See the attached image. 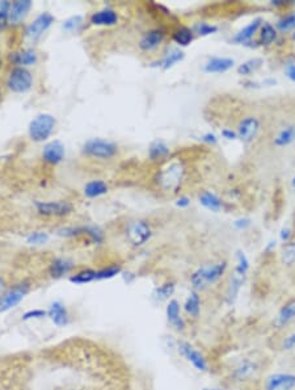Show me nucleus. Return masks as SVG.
<instances>
[{"instance_id": "obj_1", "label": "nucleus", "mask_w": 295, "mask_h": 390, "mask_svg": "<svg viewBox=\"0 0 295 390\" xmlns=\"http://www.w3.org/2000/svg\"><path fill=\"white\" fill-rule=\"evenodd\" d=\"M227 272V262H218V263L210 264V266H202L190 276L194 291H203L210 285L219 281Z\"/></svg>"}, {"instance_id": "obj_2", "label": "nucleus", "mask_w": 295, "mask_h": 390, "mask_svg": "<svg viewBox=\"0 0 295 390\" xmlns=\"http://www.w3.org/2000/svg\"><path fill=\"white\" fill-rule=\"evenodd\" d=\"M57 121L52 115L42 113L38 115L30 121L29 124V137L36 142H43L49 137L52 136L55 129Z\"/></svg>"}, {"instance_id": "obj_3", "label": "nucleus", "mask_w": 295, "mask_h": 390, "mask_svg": "<svg viewBox=\"0 0 295 390\" xmlns=\"http://www.w3.org/2000/svg\"><path fill=\"white\" fill-rule=\"evenodd\" d=\"M83 151L88 157L97 158V159H110L117 154V146L105 139L94 138L85 142V145L83 146Z\"/></svg>"}, {"instance_id": "obj_4", "label": "nucleus", "mask_w": 295, "mask_h": 390, "mask_svg": "<svg viewBox=\"0 0 295 390\" xmlns=\"http://www.w3.org/2000/svg\"><path fill=\"white\" fill-rule=\"evenodd\" d=\"M151 235H152V229H151L150 224L143 220L129 222L126 227L127 241L134 247H141V246L146 245Z\"/></svg>"}, {"instance_id": "obj_5", "label": "nucleus", "mask_w": 295, "mask_h": 390, "mask_svg": "<svg viewBox=\"0 0 295 390\" xmlns=\"http://www.w3.org/2000/svg\"><path fill=\"white\" fill-rule=\"evenodd\" d=\"M29 293V285L27 283H21L15 287L9 288L0 296V313L9 312L11 309L16 308L18 304Z\"/></svg>"}, {"instance_id": "obj_6", "label": "nucleus", "mask_w": 295, "mask_h": 390, "mask_svg": "<svg viewBox=\"0 0 295 390\" xmlns=\"http://www.w3.org/2000/svg\"><path fill=\"white\" fill-rule=\"evenodd\" d=\"M33 84V76L25 67H15L11 71L7 85L15 94H24L32 88Z\"/></svg>"}, {"instance_id": "obj_7", "label": "nucleus", "mask_w": 295, "mask_h": 390, "mask_svg": "<svg viewBox=\"0 0 295 390\" xmlns=\"http://www.w3.org/2000/svg\"><path fill=\"white\" fill-rule=\"evenodd\" d=\"M184 176V167L180 163H171L159 174V184L166 191H175Z\"/></svg>"}, {"instance_id": "obj_8", "label": "nucleus", "mask_w": 295, "mask_h": 390, "mask_svg": "<svg viewBox=\"0 0 295 390\" xmlns=\"http://www.w3.org/2000/svg\"><path fill=\"white\" fill-rule=\"evenodd\" d=\"M177 350L197 371H199V372H208L209 364L208 361H206L205 356H203L198 350H196V348L193 347L190 343L180 340V342L177 343Z\"/></svg>"}, {"instance_id": "obj_9", "label": "nucleus", "mask_w": 295, "mask_h": 390, "mask_svg": "<svg viewBox=\"0 0 295 390\" xmlns=\"http://www.w3.org/2000/svg\"><path fill=\"white\" fill-rule=\"evenodd\" d=\"M53 23H54V16L50 15L49 12L41 13L28 25L25 29V36L32 41H36L52 27Z\"/></svg>"}, {"instance_id": "obj_10", "label": "nucleus", "mask_w": 295, "mask_h": 390, "mask_svg": "<svg viewBox=\"0 0 295 390\" xmlns=\"http://www.w3.org/2000/svg\"><path fill=\"white\" fill-rule=\"evenodd\" d=\"M36 208L39 214L49 215V217H62L73 212V205L66 201H38L36 203Z\"/></svg>"}, {"instance_id": "obj_11", "label": "nucleus", "mask_w": 295, "mask_h": 390, "mask_svg": "<svg viewBox=\"0 0 295 390\" xmlns=\"http://www.w3.org/2000/svg\"><path fill=\"white\" fill-rule=\"evenodd\" d=\"M260 127H261V124H260V120L257 117H255V116L244 117L239 122L238 129H236L238 138L241 139L243 142H251L259 134Z\"/></svg>"}, {"instance_id": "obj_12", "label": "nucleus", "mask_w": 295, "mask_h": 390, "mask_svg": "<svg viewBox=\"0 0 295 390\" xmlns=\"http://www.w3.org/2000/svg\"><path fill=\"white\" fill-rule=\"evenodd\" d=\"M295 387V375L274 373L265 380V390H292Z\"/></svg>"}, {"instance_id": "obj_13", "label": "nucleus", "mask_w": 295, "mask_h": 390, "mask_svg": "<svg viewBox=\"0 0 295 390\" xmlns=\"http://www.w3.org/2000/svg\"><path fill=\"white\" fill-rule=\"evenodd\" d=\"M167 319L176 331H184L185 321L181 315V306L177 299H169L166 308Z\"/></svg>"}, {"instance_id": "obj_14", "label": "nucleus", "mask_w": 295, "mask_h": 390, "mask_svg": "<svg viewBox=\"0 0 295 390\" xmlns=\"http://www.w3.org/2000/svg\"><path fill=\"white\" fill-rule=\"evenodd\" d=\"M43 161L49 164H58L63 161L64 146L60 141H52L42 150Z\"/></svg>"}, {"instance_id": "obj_15", "label": "nucleus", "mask_w": 295, "mask_h": 390, "mask_svg": "<svg viewBox=\"0 0 295 390\" xmlns=\"http://www.w3.org/2000/svg\"><path fill=\"white\" fill-rule=\"evenodd\" d=\"M48 317L57 327H64L70 323L69 312L66 306L59 301H54L48 310Z\"/></svg>"}, {"instance_id": "obj_16", "label": "nucleus", "mask_w": 295, "mask_h": 390, "mask_svg": "<svg viewBox=\"0 0 295 390\" xmlns=\"http://www.w3.org/2000/svg\"><path fill=\"white\" fill-rule=\"evenodd\" d=\"M166 37V32L163 29H152V31L147 32L145 36L142 37L141 42H139V48L145 52H150L156 49L160 44L163 42V39Z\"/></svg>"}, {"instance_id": "obj_17", "label": "nucleus", "mask_w": 295, "mask_h": 390, "mask_svg": "<svg viewBox=\"0 0 295 390\" xmlns=\"http://www.w3.org/2000/svg\"><path fill=\"white\" fill-rule=\"evenodd\" d=\"M235 66V61L232 58L227 57H215L211 58L210 61L206 62L205 71L206 73H214V74H222L227 73L229 70Z\"/></svg>"}, {"instance_id": "obj_18", "label": "nucleus", "mask_w": 295, "mask_h": 390, "mask_svg": "<svg viewBox=\"0 0 295 390\" xmlns=\"http://www.w3.org/2000/svg\"><path fill=\"white\" fill-rule=\"evenodd\" d=\"M32 8V2L30 0H16L11 4V11H9V21L13 24H18L25 18L29 9Z\"/></svg>"}, {"instance_id": "obj_19", "label": "nucleus", "mask_w": 295, "mask_h": 390, "mask_svg": "<svg viewBox=\"0 0 295 390\" xmlns=\"http://www.w3.org/2000/svg\"><path fill=\"white\" fill-rule=\"evenodd\" d=\"M261 25H262L261 18L260 17L255 18V20H253V21H251L249 24L247 25V27H244L240 32H238V33L234 36L232 41H234L235 44L248 42V41H249V39L257 33V31H259L260 28H261Z\"/></svg>"}, {"instance_id": "obj_20", "label": "nucleus", "mask_w": 295, "mask_h": 390, "mask_svg": "<svg viewBox=\"0 0 295 390\" xmlns=\"http://www.w3.org/2000/svg\"><path fill=\"white\" fill-rule=\"evenodd\" d=\"M117 13L110 8L101 9L99 12H95L90 17V23L94 25H100V27H110V25L117 24Z\"/></svg>"}, {"instance_id": "obj_21", "label": "nucleus", "mask_w": 295, "mask_h": 390, "mask_svg": "<svg viewBox=\"0 0 295 390\" xmlns=\"http://www.w3.org/2000/svg\"><path fill=\"white\" fill-rule=\"evenodd\" d=\"M74 268V263L71 260L64 259V257H58L55 259L54 262L50 266V269H49V273L52 276L53 278H60L63 277V276L69 275Z\"/></svg>"}, {"instance_id": "obj_22", "label": "nucleus", "mask_w": 295, "mask_h": 390, "mask_svg": "<svg viewBox=\"0 0 295 390\" xmlns=\"http://www.w3.org/2000/svg\"><path fill=\"white\" fill-rule=\"evenodd\" d=\"M292 319H295V298L287 301L281 308L277 319H276V324L281 329V327H285L286 324H289Z\"/></svg>"}, {"instance_id": "obj_23", "label": "nucleus", "mask_w": 295, "mask_h": 390, "mask_svg": "<svg viewBox=\"0 0 295 390\" xmlns=\"http://www.w3.org/2000/svg\"><path fill=\"white\" fill-rule=\"evenodd\" d=\"M199 203H201V205L203 206V208H206L208 210H211V212H215V213L219 212L220 209L223 208L222 200H220L215 193L209 192V191L202 192V193L199 194Z\"/></svg>"}, {"instance_id": "obj_24", "label": "nucleus", "mask_w": 295, "mask_h": 390, "mask_svg": "<svg viewBox=\"0 0 295 390\" xmlns=\"http://www.w3.org/2000/svg\"><path fill=\"white\" fill-rule=\"evenodd\" d=\"M243 276L238 275L236 272H234V275L231 276V280H230L229 288H227V293H226V301L229 305H232V304L235 302L236 297H238L239 292H240V288L244 283Z\"/></svg>"}, {"instance_id": "obj_25", "label": "nucleus", "mask_w": 295, "mask_h": 390, "mask_svg": "<svg viewBox=\"0 0 295 390\" xmlns=\"http://www.w3.org/2000/svg\"><path fill=\"white\" fill-rule=\"evenodd\" d=\"M184 310L188 315L193 318H198L201 313V297L198 292L193 291L189 293V297L187 298L184 304Z\"/></svg>"}, {"instance_id": "obj_26", "label": "nucleus", "mask_w": 295, "mask_h": 390, "mask_svg": "<svg viewBox=\"0 0 295 390\" xmlns=\"http://www.w3.org/2000/svg\"><path fill=\"white\" fill-rule=\"evenodd\" d=\"M295 141V125H287L283 127L280 133L274 138V146L277 147H285V146L291 145Z\"/></svg>"}, {"instance_id": "obj_27", "label": "nucleus", "mask_w": 295, "mask_h": 390, "mask_svg": "<svg viewBox=\"0 0 295 390\" xmlns=\"http://www.w3.org/2000/svg\"><path fill=\"white\" fill-rule=\"evenodd\" d=\"M11 59H12L13 63L16 64L32 66V64L37 63L38 57H37V53L34 52L33 49H27V50H22V52L15 53L13 55H11Z\"/></svg>"}, {"instance_id": "obj_28", "label": "nucleus", "mask_w": 295, "mask_h": 390, "mask_svg": "<svg viewBox=\"0 0 295 390\" xmlns=\"http://www.w3.org/2000/svg\"><path fill=\"white\" fill-rule=\"evenodd\" d=\"M169 155V147L167 146V143L162 139H156L154 142L150 145L148 148V157H150L151 161H159Z\"/></svg>"}, {"instance_id": "obj_29", "label": "nucleus", "mask_w": 295, "mask_h": 390, "mask_svg": "<svg viewBox=\"0 0 295 390\" xmlns=\"http://www.w3.org/2000/svg\"><path fill=\"white\" fill-rule=\"evenodd\" d=\"M106 192H108V185L103 180H92V182L87 183L84 187V194L89 199L103 196Z\"/></svg>"}, {"instance_id": "obj_30", "label": "nucleus", "mask_w": 295, "mask_h": 390, "mask_svg": "<svg viewBox=\"0 0 295 390\" xmlns=\"http://www.w3.org/2000/svg\"><path fill=\"white\" fill-rule=\"evenodd\" d=\"M277 38V29L270 23H262L260 28V44L261 45H271Z\"/></svg>"}, {"instance_id": "obj_31", "label": "nucleus", "mask_w": 295, "mask_h": 390, "mask_svg": "<svg viewBox=\"0 0 295 390\" xmlns=\"http://www.w3.org/2000/svg\"><path fill=\"white\" fill-rule=\"evenodd\" d=\"M259 365L253 361H243L239 366H236L235 372H234V377L239 381H243L245 378H249L253 373L256 372Z\"/></svg>"}, {"instance_id": "obj_32", "label": "nucleus", "mask_w": 295, "mask_h": 390, "mask_svg": "<svg viewBox=\"0 0 295 390\" xmlns=\"http://www.w3.org/2000/svg\"><path fill=\"white\" fill-rule=\"evenodd\" d=\"M172 38H173V41H175L177 45L188 46L190 42H192L193 38H194V32H193L190 28L181 27L173 32Z\"/></svg>"}, {"instance_id": "obj_33", "label": "nucleus", "mask_w": 295, "mask_h": 390, "mask_svg": "<svg viewBox=\"0 0 295 390\" xmlns=\"http://www.w3.org/2000/svg\"><path fill=\"white\" fill-rule=\"evenodd\" d=\"M70 281L79 285L97 281V271L96 269H83L80 272L71 276V277H70Z\"/></svg>"}, {"instance_id": "obj_34", "label": "nucleus", "mask_w": 295, "mask_h": 390, "mask_svg": "<svg viewBox=\"0 0 295 390\" xmlns=\"http://www.w3.org/2000/svg\"><path fill=\"white\" fill-rule=\"evenodd\" d=\"M75 229V227H74ZM78 234H85V235L89 236V239L95 243H101L104 241V233L103 230H100L96 226H83V227H76L75 229V235Z\"/></svg>"}, {"instance_id": "obj_35", "label": "nucleus", "mask_w": 295, "mask_h": 390, "mask_svg": "<svg viewBox=\"0 0 295 390\" xmlns=\"http://www.w3.org/2000/svg\"><path fill=\"white\" fill-rule=\"evenodd\" d=\"M175 289H176L175 283H172V281L166 283V284L157 287L154 291V294H152V296H154V298L156 299V301L162 302V301H167V299L171 298V297L173 296V293H175Z\"/></svg>"}, {"instance_id": "obj_36", "label": "nucleus", "mask_w": 295, "mask_h": 390, "mask_svg": "<svg viewBox=\"0 0 295 390\" xmlns=\"http://www.w3.org/2000/svg\"><path fill=\"white\" fill-rule=\"evenodd\" d=\"M261 64V58H252V59H248V61H245L238 67L239 75H251V74H252L253 71H256Z\"/></svg>"}, {"instance_id": "obj_37", "label": "nucleus", "mask_w": 295, "mask_h": 390, "mask_svg": "<svg viewBox=\"0 0 295 390\" xmlns=\"http://www.w3.org/2000/svg\"><path fill=\"white\" fill-rule=\"evenodd\" d=\"M292 28H295V12H290L281 17L276 25V29H278L282 33L291 31Z\"/></svg>"}, {"instance_id": "obj_38", "label": "nucleus", "mask_w": 295, "mask_h": 390, "mask_svg": "<svg viewBox=\"0 0 295 390\" xmlns=\"http://www.w3.org/2000/svg\"><path fill=\"white\" fill-rule=\"evenodd\" d=\"M184 53L181 52V50H173V52L169 53L162 62H160V66L163 67L164 70H168L169 67H172L173 64H176L177 62H181L184 59Z\"/></svg>"}, {"instance_id": "obj_39", "label": "nucleus", "mask_w": 295, "mask_h": 390, "mask_svg": "<svg viewBox=\"0 0 295 390\" xmlns=\"http://www.w3.org/2000/svg\"><path fill=\"white\" fill-rule=\"evenodd\" d=\"M236 260H238V264H236L235 271H234V272H236L238 275L245 277L248 271H249V260H248V257L245 256V254L241 251H238V254H236Z\"/></svg>"}, {"instance_id": "obj_40", "label": "nucleus", "mask_w": 295, "mask_h": 390, "mask_svg": "<svg viewBox=\"0 0 295 390\" xmlns=\"http://www.w3.org/2000/svg\"><path fill=\"white\" fill-rule=\"evenodd\" d=\"M282 262L289 267L295 264V242L286 243L282 251Z\"/></svg>"}, {"instance_id": "obj_41", "label": "nucleus", "mask_w": 295, "mask_h": 390, "mask_svg": "<svg viewBox=\"0 0 295 390\" xmlns=\"http://www.w3.org/2000/svg\"><path fill=\"white\" fill-rule=\"evenodd\" d=\"M121 273V267L118 266H110L106 267V268L99 269L97 271V281L99 280H109V278L116 277L117 275Z\"/></svg>"}, {"instance_id": "obj_42", "label": "nucleus", "mask_w": 295, "mask_h": 390, "mask_svg": "<svg viewBox=\"0 0 295 390\" xmlns=\"http://www.w3.org/2000/svg\"><path fill=\"white\" fill-rule=\"evenodd\" d=\"M49 241L48 233H43V231H34V233H30L27 236V242L29 245H45Z\"/></svg>"}, {"instance_id": "obj_43", "label": "nucleus", "mask_w": 295, "mask_h": 390, "mask_svg": "<svg viewBox=\"0 0 295 390\" xmlns=\"http://www.w3.org/2000/svg\"><path fill=\"white\" fill-rule=\"evenodd\" d=\"M11 4L9 2H2L0 3V31L7 27L9 21V11H11Z\"/></svg>"}, {"instance_id": "obj_44", "label": "nucleus", "mask_w": 295, "mask_h": 390, "mask_svg": "<svg viewBox=\"0 0 295 390\" xmlns=\"http://www.w3.org/2000/svg\"><path fill=\"white\" fill-rule=\"evenodd\" d=\"M194 32L198 33L199 36H209V34L217 33L218 28L215 25L208 24V23H197L194 25Z\"/></svg>"}, {"instance_id": "obj_45", "label": "nucleus", "mask_w": 295, "mask_h": 390, "mask_svg": "<svg viewBox=\"0 0 295 390\" xmlns=\"http://www.w3.org/2000/svg\"><path fill=\"white\" fill-rule=\"evenodd\" d=\"M48 317V310L43 309H33V310H28L24 313L21 317L22 321H30V319H42V318Z\"/></svg>"}, {"instance_id": "obj_46", "label": "nucleus", "mask_w": 295, "mask_h": 390, "mask_svg": "<svg viewBox=\"0 0 295 390\" xmlns=\"http://www.w3.org/2000/svg\"><path fill=\"white\" fill-rule=\"evenodd\" d=\"M83 24V17L79 15L76 16H73V17H70L67 18L66 21L63 23V29L64 31H70V32H73V31H76L80 25Z\"/></svg>"}, {"instance_id": "obj_47", "label": "nucleus", "mask_w": 295, "mask_h": 390, "mask_svg": "<svg viewBox=\"0 0 295 390\" xmlns=\"http://www.w3.org/2000/svg\"><path fill=\"white\" fill-rule=\"evenodd\" d=\"M294 348H295V333H292L283 339L282 350H285V351H291V350H294Z\"/></svg>"}, {"instance_id": "obj_48", "label": "nucleus", "mask_w": 295, "mask_h": 390, "mask_svg": "<svg viewBox=\"0 0 295 390\" xmlns=\"http://www.w3.org/2000/svg\"><path fill=\"white\" fill-rule=\"evenodd\" d=\"M234 226L236 227L238 230H244V229H247V227L251 226V220L247 217H243V218H238L235 222H234Z\"/></svg>"}, {"instance_id": "obj_49", "label": "nucleus", "mask_w": 295, "mask_h": 390, "mask_svg": "<svg viewBox=\"0 0 295 390\" xmlns=\"http://www.w3.org/2000/svg\"><path fill=\"white\" fill-rule=\"evenodd\" d=\"M285 71H286V76L291 80L295 82V62H289L285 66Z\"/></svg>"}, {"instance_id": "obj_50", "label": "nucleus", "mask_w": 295, "mask_h": 390, "mask_svg": "<svg viewBox=\"0 0 295 390\" xmlns=\"http://www.w3.org/2000/svg\"><path fill=\"white\" fill-rule=\"evenodd\" d=\"M202 141L209 143V145H217L218 137L214 133H206L205 136H202Z\"/></svg>"}, {"instance_id": "obj_51", "label": "nucleus", "mask_w": 295, "mask_h": 390, "mask_svg": "<svg viewBox=\"0 0 295 390\" xmlns=\"http://www.w3.org/2000/svg\"><path fill=\"white\" fill-rule=\"evenodd\" d=\"M292 233H291V230L289 229V227H285V229L281 230V234H280V238L282 242L285 243H289L290 242V238H291Z\"/></svg>"}, {"instance_id": "obj_52", "label": "nucleus", "mask_w": 295, "mask_h": 390, "mask_svg": "<svg viewBox=\"0 0 295 390\" xmlns=\"http://www.w3.org/2000/svg\"><path fill=\"white\" fill-rule=\"evenodd\" d=\"M222 137L223 138L229 139V141H234V139L238 138V133H236V132H234V130H231V129H223L222 130Z\"/></svg>"}, {"instance_id": "obj_53", "label": "nucleus", "mask_w": 295, "mask_h": 390, "mask_svg": "<svg viewBox=\"0 0 295 390\" xmlns=\"http://www.w3.org/2000/svg\"><path fill=\"white\" fill-rule=\"evenodd\" d=\"M189 204H190V200L188 199L187 196H181L180 199L176 201V205H177L178 208H188V206H189Z\"/></svg>"}, {"instance_id": "obj_54", "label": "nucleus", "mask_w": 295, "mask_h": 390, "mask_svg": "<svg viewBox=\"0 0 295 390\" xmlns=\"http://www.w3.org/2000/svg\"><path fill=\"white\" fill-rule=\"evenodd\" d=\"M271 4L276 7H285L286 6V2H283V0H271Z\"/></svg>"}, {"instance_id": "obj_55", "label": "nucleus", "mask_w": 295, "mask_h": 390, "mask_svg": "<svg viewBox=\"0 0 295 390\" xmlns=\"http://www.w3.org/2000/svg\"><path fill=\"white\" fill-rule=\"evenodd\" d=\"M6 289V281H4V278L0 277V292H3Z\"/></svg>"}, {"instance_id": "obj_56", "label": "nucleus", "mask_w": 295, "mask_h": 390, "mask_svg": "<svg viewBox=\"0 0 295 390\" xmlns=\"http://www.w3.org/2000/svg\"><path fill=\"white\" fill-rule=\"evenodd\" d=\"M203 390H224V389H220V387H205Z\"/></svg>"}, {"instance_id": "obj_57", "label": "nucleus", "mask_w": 295, "mask_h": 390, "mask_svg": "<svg viewBox=\"0 0 295 390\" xmlns=\"http://www.w3.org/2000/svg\"><path fill=\"white\" fill-rule=\"evenodd\" d=\"M291 185H292V187H294V188H295V175H294V178H292V182H291Z\"/></svg>"}, {"instance_id": "obj_58", "label": "nucleus", "mask_w": 295, "mask_h": 390, "mask_svg": "<svg viewBox=\"0 0 295 390\" xmlns=\"http://www.w3.org/2000/svg\"><path fill=\"white\" fill-rule=\"evenodd\" d=\"M291 37H292V39H295V32H294V33H292Z\"/></svg>"}, {"instance_id": "obj_59", "label": "nucleus", "mask_w": 295, "mask_h": 390, "mask_svg": "<svg viewBox=\"0 0 295 390\" xmlns=\"http://www.w3.org/2000/svg\"><path fill=\"white\" fill-rule=\"evenodd\" d=\"M0 67H2V57H0Z\"/></svg>"}]
</instances>
